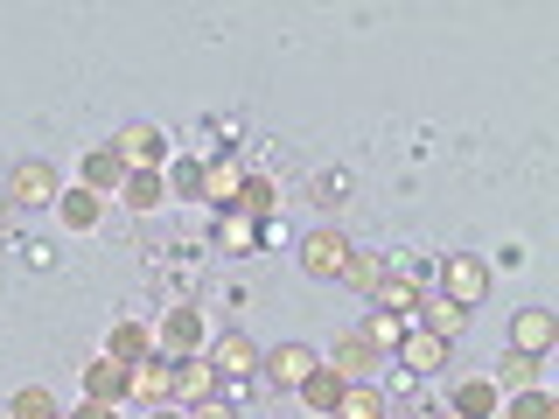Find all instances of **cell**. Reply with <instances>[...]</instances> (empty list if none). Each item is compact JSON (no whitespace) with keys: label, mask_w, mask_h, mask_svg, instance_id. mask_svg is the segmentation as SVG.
Masks as SVG:
<instances>
[{"label":"cell","mask_w":559,"mask_h":419,"mask_svg":"<svg viewBox=\"0 0 559 419\" xmlns=\"http://www.w3.org/2000/svg\"><path fill=\"white\" fill-rule=\"evenodd\" d=\"M203 349H210V322H203V308L168 301V308H162V322H154V357L182 363V357H203Z\"/></svg>","instance_id":"obj_1"},{"label":"cell","mask_w":559,"mask_h":419,"mask_svg":"<svg viewBox=\"0 0 559 419\" xmlns=\"http://www.w3.org/2000/svg\"><path fill=\"white\" fill-rule=\"evenodd\" d=\"M0 196H8L14 210H57V196H63V175H57V161H14L8 168V182H0Z\"/></svg>","instance_id":"obj_2"},{"label":"cell","mask_w":559,"mask_h":419,"mask_svg":"<svg viewBox=\"0 0 559 419\" xmlns=\"http://www.w3.org/2000/svg\"><path fill=\"white\" fill-rule=\"evenodd\" d=\"M489 259H476V252H448L441 259V301H454V308H483L489 301Z\"/></svg>","instance_id":"obj_3"},{"label":"cell","mask_w":559,"mask_h":419,"mask_svg":"<svg viewBox=\"0 0 559 419\" xmlns=\"http://www.w3.org/2000/svg\"><path fill=\"white\" fill-rule=\"evenodd\" d=\"M105 147H112L119 161H127V175H133V168H168V133H162V127H147V119L119 127L112 140H105Z\"/></svg>","instance_id":"obj_4"},{"label":"cell","mask_w":559,"mask_h":419,"mask_svg":"<svg viewBox=\"0 0 559 419\" xmlns=\"http://www.w3.org/2000/svg\"><path fill=\"white\" fill-rule=\"evenodd\" d=\"M203 363L217 371V384H224V378H231V384H245V378H259V343L245 336V328H224V336L203 349Z\"/></svg>","instance_id":"obj_5"},{"label":"cell","mask_w":559,"mask_h":419,"mask_svg":"<svg viewBox=\"0 0 559 419\" xmlns=\"http://www.w3.org/2000/svg\"><path fill=\"white\" fill-rule=\"evenodd\" d=\"M349 252H357V244H349L336 224H322V231H308V238H301V273H308V279H343Z\"/></svg>","instance_id":"obj_6"},{"label":"cell","mask_w":559,"mask_h":419,"mask_svg":"<svg viewBox=\"0 0 559 419\" xmlns=\"http://www.w3.org/2000/svg\"><path fill=\"white\" fill-rule=\"evenodd\" d=\"M314 363H322V357H314L308 343H280V349H259V371H266V384H273V392H301V378L314 371Z\"/></svg>","instance_id":"obj_7"},{"label":"cell","mask_w":559,"mask_h":419,"mask_svg":"<svg viewBox=\"0 0 559 419\" xmlns=\"http://www.w3.org/2000/svg\"><path fill=\"white\" fill-rule=\"evenodd\" d=\"M552 343H559V314L552 308H518L511 314V349L518 357H552Z\"/></svg>","instance_id":"obj_8"},{"label":"cell","mask_w":559,"mask_h":419,"mask_svg":"<svg viewBox=\"0 0 559 419\" xmlns=\"http://www.w3.org/2000/svg\"><path fill=\"white\" fill-rule=\"evenodd\" d=\"M127 378H133V363H112V357H92L78 371V384H84L92 406H127Z\"/></svg>","instance_id":"obj_9"},{"label":"cell","mask_w":559,"mask_h":419,"mask_svg":"<svg viewBox=\"0 0 559 419\" xmlns=\"http://www.w3.org/2000/svg\"><path fill=\"white\" fill-rule=\"evenodd\" d=\"M78 189H92V196L112 203L119 189H127V161H119L112 147H84V161H78Z\"/></svg>","instance_id":"obj_10"},{"label":"cell","mask_w":559,"mask_h":419,"mask_svg":"<svg viewBox=\"0 0 559 419\" xmlns=\"http://www.w3.org/2000/svg\"><path fill=\"white\" fill-rule=\"evenodd\" d=\"M322 363H329V371H343L349 384H371L384 357H378V349H371V343H364V336H357V328H343V336H336V349H329V357H322Z\"/></svg>","instance_id":"obj_11"},{"label":"cell","mask_w":559,"mask_h":419,"mask_svg":"<svg viewBox=\"0 0 559 419\" xmlns=\"http://www.w3.org/2000/svg\"><path fill=\"white\" fill-rule=\"evenodd\" d=\"M127 398H140V406H175V363L168 357H147V363H133V378H127Z\"/></svg>","instance_id":"obj_12"},{"label":"cell","mask_w":559,"mask_h":419,"mask_svg":"<svg viewBox=\"0 0 559 419\" xmlns=\"http://www.w3.org/2000/svg\"><path fill=\"white\" fill-rule=\"evenodd\" d=\"M343 392H349V378H343V371H329V363H314V371L301 378V392H294V398H301V406H308L314 419H336Z\"/></svg>","instance_id":"obj_13"},{"label":"cell","mask_w":559,"mask_h":419,"mask_svg":"<svg viewBox=\"0 0 559 419\" xmlns=\"http://www.w3.org/2000/svg\"><path fill=\"white\" fill-rule=\"evenodd\" d=\"M105 357H112V363H147L154 357V328L133 322V314H119V322L105 328Z\"/></svg>","instance_id":"obj_14"},{"label":"cell","mask_w":559,"mask_h":419,"mask_svg":"<svg viewBox=\"0 0 559 419\" xmlns=\"http://www.w3.org/2000/svg\"><path fill=\"white\" fill-rule=\"evenodd\" d=\"M392 357L406 363L413 378H433V371H441V363H448V343L433 336V328H406V336H399V349H392Z\"/></svg>","instance_id":"obj_15"},{"label":"cell","mask_w":559,"mask_h":419,"mask_svg":"<svg viewBox=\"0 0 559 419\" xmlns=\"http://www.w3.org/2000/svg\"><path fill=\"white\" fill-rule=\"evenodd\" d=\"M57 224L70 238H92L105 224V196H92V189H63V196H57Z\"/></svg>","instance_id":"obj_16"},{"label":"cell","mask_w":559,"mask_h":419,"mask_svg":"<svg viewBox=\"0 0 559 419\" xmlns=\"http://www.w3.org/2000/svg\"><path fill=\"white\" fill-rule=\"evenodd\" d=\"M503 406V392L489 378H454V392H448V412H462V419H497Z\"/></svg>","instance_id":"obj_17"},{"label":"cell","mask_w":559,"mask_h":419,"mask_svg":"<svg viewBox=\"0 0 559 419\" xmlns=\"http://www.w3.org/2000/svg\"><path fill=\"white\" fill-rule=\"evenodd\" d=\"M119 203H127L133 217L162 210V203H168V168H133V175H127V189H119Z\"/></svg>","instance_id":"obj_18"},{"label":"cell","mask_w":559,"mask_h":419,"mask_svg":"<svg viewBox=\"0 0 559 419\" xmlns=\"http://www.w3.org/2000/svg\"><path fill=\"white\" fill-rule=\"evenodd\" d=\"M203 398H217V371H210L203 357H182L175 363V406H203Z\"/></svg>","instance_id":"obj_19"},{"label":"cell","mask_w":559,"mask_h":419,"mask_svg":"<svg viewBox=\"0 0 559 419\" xmlns=\"http://www.w3.org/2000/svg\"><path fill=\"white\" fill-rule=\"evenodd\" d=\"M238 189H245V175H238L231 161H210L203 182H197V196H203L210 210H238Z\"/></svg>","instance_id":"obj_20"},{"label":"cell","mask_w":559,"mask_h":419,"mask_svg":"<svg viewBox=\"0 0 559 419\" xmlns=\"http://www.w3.org/2000/svg\"><path fill=\"white\" fill-rule=\"evenodd\" d=\"M538 378H546V357H518V349H503V363H497V378H489V384L511 398V392H532Z\"/></svg>","instance_id":"obj_21"},{"label":"cell","mask_w":559,"mask_h":419,"mask_svg":"<svg viewBox=\"0 0 559 419\" xmlns=\"http://www.w3.org/2000/svg\"><path fill=\"white\" fill-rule=\"evenodd\" d=\"M336 419H392V398H384L378 378H371V384H349L343 406H336Z\"/></svg>","instance_id":"obj_22"},{"label":"cell","mask_w":559,"mask_h":419,"mask_svg":"<svg viewBox=\"0 0 559 419\" xmlns=\"http://www.w3.org/2000/svg\"><path fill=\"white\" fill-rule=\"evenodd\" d=\"M497 419H559V398L546 392V384H532V392H511V398H503Z\"/></svg>","instance_id":"obj_23"},{"label":"cell","mask_w":559,"mask_h":419,"mask_svg":"<svg viewBox=\"0 0 559 419\" xmlns=\"http://www.w3.org/2000/svg\"><path fill=\"white\" fill-rule=\"evenodd\" d=\"M8 419H63V406H57L49 384H22V392L8 398Z\"/></svg>","instance_id":"obj_24"},{"label":"cell","mask_w":559,"mask_h":419,"mask_svg":"<svg viewBox=\"0 0 559 419\" xmlns=\"http://www.w3.org/2000/svg\"><path fill=\"white\" fill-rule=\"evenodd\" d=\"M238 210L245 217H280V189H273V175H245V189H238Z\"/></svg>","instance_id":"obj_25"},{"label":"cell","mask_w":559,"mask_h":419,"mask_svg":"<svg viewBox=\"0 0 559 419\" xmlns=\"http://www.w3.org/2000/svg\"><path fill=\"white\" fill-rule=\"evenodd\" d=\"M357 336L371 343L384 363H392V349H399V336H406V322H399V314H378V308H371V314H364V328H357Z\"/></svg>","instance_id":"obj_26"},{"label":"cell","mask_w":559,"mask_h":419,"mask_svg":"<svg viewBox=\"0 0 559 419\" xmlns=\"http://www.w3.org/2000/svg\"><path fill=\"white\" fill-rule=\"evenodd\" d=\"M378 279H384V252H349V266H343V287H357V294H378Z\"/></svg>","instance_id":"obj_27"},{"label":"cell","mask_w":559,"mask_h":419,"mask_svg":"<svg viewBox=\"0 0 559 419\" xmlns=\"http://www.w3.org/2000/svg\"><path fill=\"white\" fill-rule=\"evenodd\" d=\"M419 308H427V322H419V328H433L441 343H454L468 328V308H454V301H419Z\"/></svg>","instance_id":"obj_28"},{"label":"cell","mask_w":559,"mask_h":419,"mask_svg":"<svg viewBox=\"0 0 559 419\" xmlns=\"http://www.w3.org/2000/svg\"><path fill=\"white\" fill-rule=\"evenodd\" d=\"M224 252H252L259 244V217H245V210H224Z\"/></svg>","instance_id":"obj_29"},{"label":"cell","mask_w":559,"mask_h":419,"mask_svg":"<svg viewBox=\"0 0 559 419\" xmlns=\"http://www.w3.org/2000/svg\"><path fill=\"white\" fill-rule=\"evenodd\" d=\"M189 419H238L231 398H203V406H189Z\"/></svg>","instance_id":"obj_30"},{"label":"cell","mask_w":559,"mask_h":419,"mask_svg":"<svg viewBox=\"0 0 559 419\" xmlns=\"http://www.w3.org/2000/svg\"><path fill=\"white\" fill-rule=\"evenodd\" d=\"M197 182H203V168H197V161H182V168L168 175V189H182V196H197Z\"/></svg>","instance_id":"obj_31"},{"label":"cell","mask_w":559,"mask_h":419,"mask_svg":"<svg viewBox=\"0 0 559 419\" xmlns=\"http://www.w3.org/2000/svg\"><path fill=\"white\" fill-rule=\"evenodd\" d=\"M70 419H119V406H92V398H84V406L70 412Z\"/></svg>","instance_id":"obj_32"},{"label":"cell","mask_w":559,"mask_h":419,"mask_svg":"<svg viewBox=\"0 0 559 419\" xmlns=\"http://www.w3.org/2000/svg\"><path fill=\"white\" fill-rule=\"evenodd\" d=\"M147 419H189V412H182V406H154Z\"/></svg>","instance_id":"obj_33"},{"label":"cell","mask_w":559,"mask_h":419,"mask_svg":"<svg viewBox=\"0 0 559 419\" xmlns=\"http://www.w3.org/2000/svg\"><path fill=\"white\" fill-rule=\"evenodd\" d=\"M441 419H462V412H441Z\"/></svg>","instance_id":"obj_34"},{"label":"cell","mask_w":559,"mask_h":419,"mask_svg":"<svg viewBox=\"0 0 559 419\" xmlns=\"http://www.w3.org/2000/svg\"><path fill=\"white\" fill-rule=\"evenodd\" d=\"M63 419H70V412H63Z\"/></svg>","instance_id":"obj_35"}]
</instances>
